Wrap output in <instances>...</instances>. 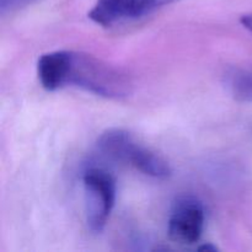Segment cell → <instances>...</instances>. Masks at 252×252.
<instances>
[{
    "mask_svg": "<svg viewBox=\"0 0 252 252\" xmlns=\"http://www.w3.org/2000/svg\"><path fill=\"white\" fill-rule=\"evenodd\" d=\"M37 75L48 91L74 86L112 100L128 97L133 91L132 79L122 69L83 52L56 51L43 54L37 62Z\"/></svg>",
    "mask_w": 252,
    "mask_h": 252,
    "instance_id": "cell-1",
    "label": "cell"
},
{
    "mask_svg": "<svg viewBox=\"0 0 252 252\" xmlns=\"http://www.w3.org/2000/svg\"><path fill=\"white\" fill-rule=\"evenodd\" d=\"M97 148L107 157L126 162L154 179L164 180L171 175L165 159L140 144L134 135L122 128H110L98 137Z\"/></svg>",
    "mask_w": 252,
    "mask_h": 252,
    "instance_id": "cell-2",
    "label": "cell"
},
{
    "mask_svg": "<svg viewBox=\"0 0 252 252\" xmlns=\"http://www.w3.org/2000/svg\"><path fill=\"white\" fill-rule=\"evenodd\" d=\"M85 191L86 221L93 233L98 234L105 229L117 196L116 180L103 169L90 167L83 175Z\"/></svg>",
    "mask_w": 252,
    "mask_h": 252,
    "instance_id": "cell-3",
    "label": "cell"
},
{
    "mask_svg": "<svg viewBox=\"0 0 252 252\" xmlns=\"http://www.w3.org/2000/svg\"><path fill=\"white\" fill-rule=\"evenodd\" d=\"M206 224V209L197 197L181 196L174 202L167 221L172 241L185 245L198 243Z\"/></svg>",
    "mask_w": 252,
    "mask_h": 252,
    "instance_id": "cell-4",
    "label": "cell"
},
{
    "mask_svg": "<svg viewBox=\"0 0 252 252\" xmlns=\"http://www.w3.org/2000/svg\"><path fill=\"white\" fill-rule=\"evenodd\" d=\"M179 0H96L89 17L102 27H112L152 15Z\"/></svg>",
    "mask_w": 252,
    "mask_h": 252,
    "instance_id": "cell-5",
    "label": "cell"
},
{
    "mask_svg": "<svg viewBox=\"0 0 252 252\" xmlns=\"http://www.w3.org/2000/svg\"><path fill=\"white\" fill-rule=\"evenodd\" d=\"M230 95L240 102H252V69H230L224 75Z\"/></svg>",
    "mask_w": 252,
    "mask_h": 252,
    "instance_id": "cell-6",
    "label": "cell"
},
{
    "mask_svg": "<svg viewBox=\"0 0 252 252\" xmlns=\"http://www.w3.org/2000/svg\"><path fill=\"white\" fill-rule=\"evenodd\" d=\"M33 1H36V0H0V12H1V15L7 14V12H14L32 4Z\"/></svg>",
    "mask_w": 252,
    "mask_h": 252,
    "instance_id": "cell-7",
    "label": "cell"
},
{
    "mask_svg": "<svg viewBox=\"0 0 252 252\" xmlns=\"http://www.w3.org/2000/svg\"><path fill=\"white\" fill-rule=\"evenodd\" d=\"M240 21L241 24H243V26L245 27L246 30H249V31L252 33V14L244 15V16L240 19Z\"/></svg>",
    "mask_w": 252,
    "mask_h": 252,
    "instance_id": "cell-8",
    "label": "cell"
},
{
    "mask_svg": "<svg viewBox=\"0 0 252 252\" xmlns=\"http://www.w3.org/2000/svg\"><path fill=\"white\" fill-rule=\"evenodd\" d=\"M198 250H199V251H211V252H216V251H218V249H217L216 246L212 245V244L209 243V244H204V245L199 246Z\"/></svg>",
    "mask_w": 252,
    "mask_h": 252,
    "instance_id": "cell-9",
    "label": "cell"
}]
</instances>
